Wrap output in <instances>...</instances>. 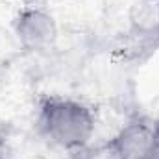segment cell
<instances>
[{
	"label": "cell",
	"instance_id": "6da1fadb",
	"mask_svg": "<svg viewBox=\"0 0 159 159\" xmlns=\"http://www.w3.org/2000/svg\"><path fill=\"white\" fill-rule=\"evenodd\" d=\"M37 122L41 133L52 144L69 152H81L91 143L96 128L89 106L63 96L44 98L39 106Z\"/></svg>",
	"mask_w": 159,
	"mask_h": 159
},
{
	"label": "cell",
	"instance_id": "7a4b0ae2",
	"mask_svg": "<svg viewBox=\"0 0 159 159\" xmlns=\"http://www.w3.org/2000/svg\"><path fill=\"white\" fill-rule=\"evenodd\" d=\"M13 34L19 44L30 52L50 48L57 39V22L43 7H24L13 19Z\"/></svg>",
	"mask_w": 159,
	"mask_h": 159
},
{
	"label": "cell",
	"instance_id": "3957f363",
	"mask_svg": "<svg viewBox=\"0 0 159 159\" xmlns=\"http://www.w3.org/2000/svg\"><path fill=\"white\" fill-rule=\"evenodd\" d=\"M154 124H146L144 120H131L109 141V144L119 159H141L154 144Z\"/></svg>",
	"mask_w": 159,
	"mask_h": 159
},
{
	"label": "cell",
	"instance_id": "277c9868",
	"mask_svg": "<svg viewBox=\"0 0 159 159\" xmlns=\"http://www.w3.org/2000/svg\"><path fill=\"white\" fill-rule=\"evenodd\" d=\"M129 22L137 35L159 37V0H139L129 11Z\"/></svg>",
	"mask_w": 159,
	"mask_h": 159
},
{
	"label": "cell",
	"instance_id": "5b68a950",
	"mask_svg": "<svg viewBox=\"0 0 159 159\" xmlns=\"http://www.w3.org/2000/svg\"><path fill=\"white\" fill-rule=\"evenodd\" d=\"M141 159H159V141L157 139H156L154 144L144 152V156H143Z\"/></svg>",
	"mask_w": 159,
	"mask_h": 159
},
{
	"label": "cell",
	"instance_id": "8992f818",
	"mask_svg": "<svg viewBox=\"0 0 159 159\" xmlns=\"http://www.w3.org/2000/svg\"><path fill=\"white\" fill-rule=\"evenodd\" d=\"M4 150H6V139L0 133V159H4Z\"/></svg>",
	"mask_w": 159,
	"mask_h": 159
},
{
	"label": "cell",
	"instance_id": "52a82bcc",
	"mask_svg": "<svg viewBox=\"0 0 159 159\" xmlns=\"http://www.w3.org/2000/svg\"><path fill=\"white\" fill-rule=\"evenodd\" d=\"M154 133H156V139L159 141V119L154 122Z\"/></svg>",
	"mask_w": 159,
	"mask_h": 159
},
{
	"label": "cell",
	"instance_id": "ba28073f",
	"mask_svg": "<svg viewBox=\"0 0 159 159\" xmlns=\"http://www.w3.org/2000/svg\"><path fill=\"white\" fill-rule=\"evenodd\" d=\"M4 159H6V157H4Z\"/></svg>",
	"mask_w": 159,
	"mask_h": 159
}]
</instances>
